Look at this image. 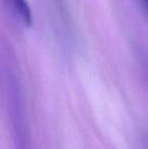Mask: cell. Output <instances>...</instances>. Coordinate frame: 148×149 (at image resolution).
I'll use <instances>...</instances> for the list:
<instances>
[{
    "instance_id": "1",
    "label": "cell",
    "mask_w": 148,
    "mask_h": 149,
    "mask_svg": "<svg viewBox=\"0 0 148 149\" xmlns=\"http://www.w3.org/2000/svg\"><path fill=\"white\" fill-rule=\"evenodd\" d=\"M5 2L22 26H32V13L26 0H5Z\"/></svg>"
},
{
    "instance_id": "2",
    "label": "cell",
    "mask_w": 148,
    "mask_h": 149,
    "mask_svg": "<svg viewBox=\"0 0 148 149\" xmlns=\"http://www.w3.org/2000/svg\"><path fill=\"white\" fill-rule=\"evenodd\" d=\"M141 1H142V3L146 6V8L148 9V0H141Z\"/></svg>"
}]
</instances>
